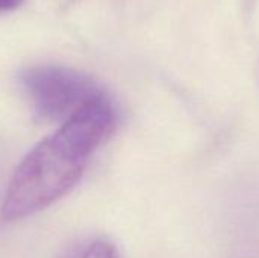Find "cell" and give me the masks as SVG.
<instances>
[{"label": "cell", "instance_id": "cell-1", "mask_svg": "<svg viewBox=\"0 0 259 258\" xmlns=\"http://www.w3.org/2000/svg\"><path fill=\"white\" fill-rule=\"evenodd\" d=\"M118 111L108 96L90 100L17 166L2 204L3 222L20 220L50 207L80 181L91 155L114 134Z\"/></svg>", "mask_w": 259, "mask_h": 258}, {"label": "cell", "instance_id": "cell-2", "mask_svg": "<svg viewBox=\"0 0 259 258\" xmlns=\"http://www.w3.org/2000/svg\"><path fill=\"white\" fill-rule=\"evenodd\" d=\"M39 120L65 122L90 100L106 93L91 76L62 65H35L20 76Z\"/></svg>", "mask_w": 259, "mask_h": 258}, {"label": "cell", "instance_id": "cell-3", "mask_svg": "<svg viewBox=\"0 0 259 258\" xmlns=\"http://www.w3.org/2000/svg\"><path fill=\"white\" fill-rule=\"evenodd\" d=\"M68 258H120L118 257V252L117 249L108 243V242H102V240H97V242H93L90 243L88 246H85L83 249L74 252L71 257Z\"/></svg>", "mask_w": 259, "mask_h": 258}, {"label": "cell", "instance_id": "cell-4", "mask_svg": "<svg viewBox=\"0 0 259 258\" xmlns=\"http://www.w3.org/2000/svg\"><path fill=\"white\" fill-rule=\"evenodd\" d=\"M21 3H23V0H0V12L17 9Z\"/></svg>", "mask_w": 259, "mask_h": 258}]
</instances>
